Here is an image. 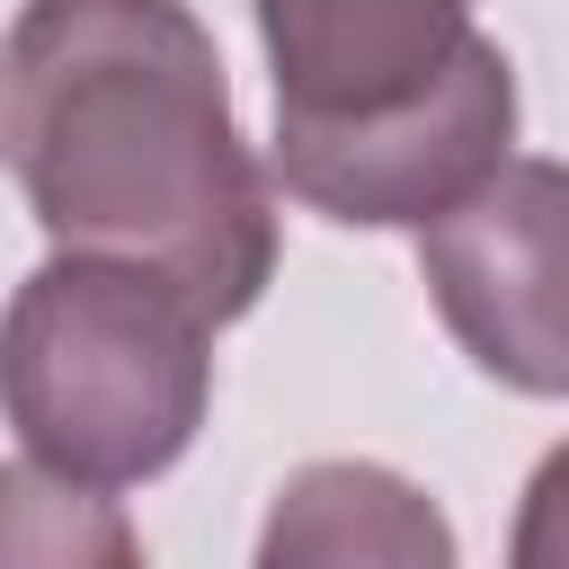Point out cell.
Returning <instances> with one entry per match:
<instances>
[{
  "instance_id": "8992f818",
  "label": "cell",
  "mask_w": 569,
  "mask_h": 569,
  "mask_svg": "<svg viewBox=\"0 0 569 569\" xmlns=\"http://www.w3.org/2000/svg\"><path fill=\"white\" fill-rule=\"evenodd\" d=\"M267 569L293 560H391V569H445L453 560V525L427 507L418 480L382 471V462H302L258 533Z\"/></svg>"
},
{
  "instance_id": "277c9868",
  "label": "cell",
  "mask_w": 569,
  "mask_h": 569,
  "mask_svg": "<svg viewBox=\"0 0 569 569\" xmlns=\"http://www.w3.org/2000/svg\"><path fill=\"white\" fill-rule=\"evenodd\" d=\"M516 142V62L471 36V53L400 116L373 124H320L276 133V178L329 222L356 231H427L445 204H462Z\"/></svg>"
},
{
  "instance_id": "3957f363",
  "label": "cell",
  "mask_w": 569,
  "mask_h": 569,
  "mask_svg": "<svg viewBox=\"0 0 569 569\" xmlns=\"http://www.w3.org/2000/svg\"><path fill=\"white\" fill-rule=\"evenodd\" d=\"M445 338L525 400H569V160H498L418 231Z\"/></svg>"
},
{
  "instance_id": "5b68a950",
  "label": "cell",
  "mask_w": 569,
  "mask_h": 569,
  "mask_svg": "<svg viewBox=\"0 0 569 569\" xmlns=\"http://www.w3.org/2000/svg\"><path fill=\"white\" fill-rule=\"evenodd\" d=\"M471 9L480 0H249L276 71V133L418 107L471 53Z\"/></svg>"
},
{
  "instance_id": "52a82bcc",
  "label": "cell",
  "mask_w": 569,
  "mask_h": 569,
  "mask_svg": "<svg viewBox=\"0 0 569 569\" xmlns=\"http://www.w3.org/2000/svg\"><path fill=\"white\" fill-rule=\"evenodd\" d=\"M0 560H36V569H80V560H142V533L116 516V498L98 480H71L53 462H0Z\"/></svg>"
},
{
  "instance_id": "7a4b0ae2",
  "label": "cell",
  "mask_w": 569,
  "mask_h": 569,
  "mask_svg": "<svg viewBox=\"0 0 569 569\" xmlns=\"http://www.w3.org/2000/svg\"><path fill=\"white\" fill-rule=\"evenodd\" d=\"M213 329L178 276L53 249L0 311V418L71 480H160L204 427Z\"/></svg>"
},
{
  "instance_id": "ba28073f",
  "label": "cell",
  "mask_w": 569,
  "mask_h": 569,
  "mask_svg": "<svg viewBox=\"0 0 569 569\" xmlns=\"http://www.w3.org/2000/svg\"><path fill=\"white\" fill-rule=\"evenodd\" d=\"M507 560L516 569H569V445H551L525 480V507H516V533H507Z\"/></svg>"
},
{
  "instance_id": "6da1fadb",
  "label": "cell",
  "mask_w": 569,
  "mask_h": 569,
  "mask_svg": "<svg viewBox=\"0 0 569 569\" xmlns=\"http://www.w3.org/2000/svg\"><path fill=\"white\" fill-rule=\"evenodd\" d=\"M0 160L53 249L178 276L213 320L276 276V187L187 0H27L0 36Z\"/></svg>"
}]
</instances>
